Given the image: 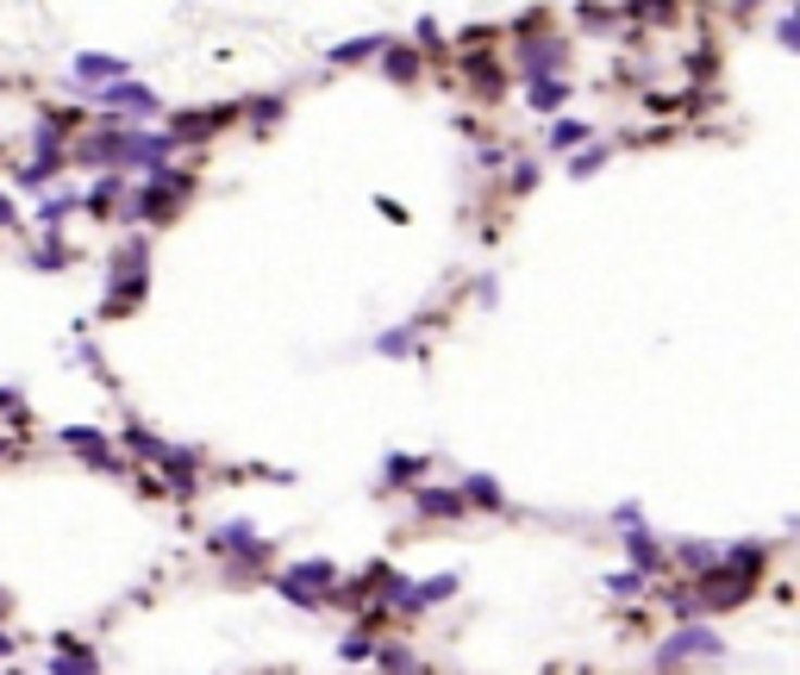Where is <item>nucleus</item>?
Returning <instances> with one entry per match:
<instances>
[{"label": "nucleus", "mask_w": 800, "mask_h": 675, "mask_svg": "<svg viewBox=\"0 0 800 675\" xmlns=\"http://www.w3.org/2000/svg\"><path fill=\"white\" fill-rule=\"evenodd\" d=\"M50 675H100V663H95V650H82V645H70V638H57Z\"/></svg>", "instance_id": "nucleus-9"}, {"label": "nucleus", "mask_w": 800, "mask_h": 675, "mask_svg": "<svg viewBox=\"0 0 800 675\" xmlns=\"http://www.w3.org/2000/svg\"><path fill=\"white\" fill-rule=\"evenodd\" d=\"M332 582H338V570H332V563L320 557V563H300V570H288L282 582H275V588H282L288 600H300V607H320Z\"/></svg>", "instance_id": "nucleus-3"}, {"label": "nucleus", "mask_w": 800, "mask_h": 675, "mask_svg": "<svg viewBox=\"0 0 800 675\" xmlns=\"http://www.w3.org/2000/svg\"><path fill=\"white\" fill-rule=\"evenodd\" d=\"M125 138H132V132H120V125H100L95 138L82 145V157H88V163H125Z\"/></svg>", "instance_id": "nucleus-8"}, {"label": "nucleus", "mask_w": 800, "mask_h": 675, "mask_svg": "<svg viewBox=\"0 0 800 675\" xmlns=\"http://www.w3.org/2000/svg\"><path fill=\"white\" fill-rule=\"evenodd\" d=\"M120 188H125L120 175H100L95 188H88V207H95V213H107V207H113V200H120Z\"/></svg>", "instance_id": "nucleus-19"}, {"label": "nucleus", "mask_w": 800, "mask_h": 675, "mask_svg": "<svg viewBox=\"0 0 800 675\" xmlns=\"http://www.w3.org/2000/svg\"><path fill=\"white\" fill-rule=\"evenodd\" d=\"M7 650H13V638H7V632H0V657H7Z\"/></svg>", "instance_id": "nucleus-31"}, {"label": "nucleus", "mask_w": 800, "mask_h": 675, "mask_svg": "<svg viewBox=\"0 0 800 675\" xmlns=\"http://www.w3.org/2000/svg\"><path fill=\"white\" fill-rule=\"evenodd\" d=\"M388 75H395V82H407V75H420V57H413L407 45H388Z\"/></svg>", "instance_id": "nucleus-20"}, {"label": "nucleus", "mask_w": 800, "mask_h": 675, "mask_svg": "<svg viewBox=\"0 0 800 675\" xmlns=\"http://www.w3.org/2000/svg\"><path fill=\"white\" fill-rule=\"evenodd\" d=\"M375 50H388V38H357V45H338V50H332V63H363V57H375Z\"/></svg>", "instance_id": "nucleus-18"}, {"label": "nucleus", "mask_w": 800, "mask_h": 675, "mask_svg": "<svg viewBox=\"0 0 800 675\" xmlns=\"http://www.w3.org/2000/svg\"><path fill=\"white\" fill-rule=\"evenodd\" d=\"M213 557H263V538H250V525H220L213 538H207Z\"/></svg>", "instance_id": "nucleus-6"}, {"label": "nucleus", "mask_w": 800, "mask_h": 675, "mask_svg": "<svg viewBox=\"0 0 800 675\" xmlns=\"http://www.w3.org/2000/svg\"><path fill=\"white\" fill-rule=\"evenodd\" d=\"M570 100V82H557V75H532V107L538 113H557Z\"/></svg>", "instance_id": "nucleus-14"}, {"label": "nucleus", "mask_w": 800, "mask_h": 675, "mask_svg": "<svg viewBox=\"0 0 800 675\" xmlns=\"http://www.w3.org/2000/svg\"><path fill=\"white\" fill-rule=\"evenodd\" d=\"M125 445L138 450V457H163V438H150L145 425H132V432H125Z\"/></svg>", "instance_id": "nucleus-25"}, {"label": "nucleus", "mask_w": 800, "mask_h": 675, "mask_svg": "<svg viewBox=\"0 0 800 675\" xmlns=\"http://www.w3.org/2000/svg\"><path fill=\"white\" fill-rule=\"evenodd\" d=\"M463 500H475V507H500V488L488 482V475H470V488H463Z\"/></svg>", "instance_id": "nucleus-24"}, {"label": "nucleus", "mask_w": 800, "mask_h": 675, "mask_svg": "<svg viewBox=\"0 0 800 675\" xmlns=\"http://www.w3.org/2000/svg\"><path fill=\"white\" fill-rule=\"evenodd\" d=\"M75 75H88V82L113 75V82H120V75H125V63H120V57H95V50H88V57H75Z\"/></svg>", "instance_id": "nucleus-16"}, {"label": "nucleus", "mask_w": 800, "mask_h": 675, "mask_svg": "<svg viewBox=\"0 0 800 675\" xmlns=\"http://www.w3.org/2000/svg\"><path fill=\"white\" fill-rule=\"evenodd\" d=\"M413 475H425V457H395V463H388V482H395V488H413Z\"/></svg>", "instance_id": "nucleus-21"}, {"label": "nucleus", "mask_w": 800, "mask_h": 675, "mask_svg": "<svg viewBox=\"0 0 800 675\" xmlns=\"http://www.w3.org/2000/svg\"><path fill=\"white\" fill-rule=\"evenodd\" d=\"M382 670H395V675H413V657H407V650H382Z\"/></svg>", "instance_id": "nucleus-28"}, {"label": "nucleus", "mask_w": 800, "mask_h": 675, "mask_svg": "<svg viewBox=\"0 0 800 675\" xmlns=\"http://www.w3.org/2000/svg\"><path fill=\"white\" fill-rule=\"evenodd\" d=\"M157 463H163V475H170V488H195V450H170L163 445V457H157Z\"/></svg>", "instance_id": "nucleus-13"}, {"label": "nucleus", "mask_w": 800, "mask_h": 675, "mask_svg": "<svg viewBox=\"0 0 800 675\" xmlns=\"http://www.w3.org/2000/svg\"><path fill=\"white\" fill-rule=\"evenodd\" d=\"M625 550H632L638 575H645V570H657V557H663V550H657V538H650L645 525H632V532H625Z\"/></svg>", "instance_id": "nucleus-15"}, {"label": "nucleus", "mask_w": 800, "mask_h": 675, "mask_svg": "<svg viewBox=\"0 0 800 675\" xmlns=\"http://www.w3.org/2000/svg\"><path fill=\"white\" fill-rule=\"evenodd\" d=\"M413 507H420V520H457V513H463V495H457V488H420Z\"/></svg>", "instance_id": "nucleus-10"}, {"label": "nucleus", "mask_w": 800, "mask_h": 675, "mask_svg": "<svg viewBox=\"0 0 800 675\" xmlns=\"http://www.w3.org/2000/svg\"><path fill=\"white\" fill-rule=\"evenodd\" d=\"M720 632H707V625H688V632H675L670 645L657 650V663H663V670H675V663H682V657H720Z\"/></svg>", "instance_id": "nucleus-4"}, {"label": "nucleus", "mask_w": 800, "mask_h": 675, "mask_svg": "<svg viewBox=\"0 0 800 675\" xmlns=\"http://www.w3.org/2000/svg\"><path fill=\"white\" fill-rule=\"evenodd\" d=\"M145 257H150L145 238H132V245L113 250V295H107V313H120V307H132V300L145 295V282H150Z\"/></svg>", "instance_id": "nucleus-2"}, {"label": "nucleus", "mask_w": 800, "mask_h": 675, "mask_svg": "<svg viewBox=\"0 0 800 675\" xmlns=\"http://www.w3.org/2000/svg\"><path fill=\"white\" fill-rule=\"evenodd\" d=\"M420 45H425V50H438V45H445V32H438L432 20H420Z\"/></svg>", "instance_id": "nucleus-29"}, {"label": "nucleus", "mask_w": 800, "mask_h": 675, "mask_svg": "<svg viewBox=\"0 0 800 675\" xmlns=\"http://www.w3.org/2000/svg\"><path fill=\"white\" fill-rule=\"evenodd\" d=\"M100 107H113V113H157V95H150L145 82H107Z\"/></svg>", "instance_id": "nucleus-5"}, {"label": "nucleus", "mask_w": 800, "mask_h": 675, "mask_svg": "<svg viewBox=\"0 0 800 675\" xmlns=\"http://www.w3.org/2000/svg\"><path fill=\"white\" fill-rule=\"evenodd\" d=\"M338 650H345V663H363V657H375V645H370V638H345Z\"/></svg>", "instance_id": "nucleus-27"}, {"label": "nucleus", "mask_w": 800, "mask_h": 675, "mask_svg": "<svg viewBox=\"0 0 800 675\" xmlns=\"http://www.w3.org/2000/svg\"><path fill=\"white\" fill-rule=\"evenodd\" d=\"M413 332H420V325H395L388 338H375V350H382V357H400V350H413Z\"/></svg>", "instance_id": "nucleus-23"}, {"label": "nucleus", "mask_w": 800, "mask_h": 675, "mask_svg": "<svg viewBox=\"0 0 800 675\" xmlns=\"http://www.w3.org/2000/svg\"><path fill=\"white\" fill-rule=\"evenodd\" d=\"M607 588H613V595H638V588H645V575H638V570H620V575H613V582H607Z\"/></svg>", "instance_id": "nucleus-26"}, {"label": "nucleus", "mask_w": 800, "mask_h": 675, "mask_svg": "<svg viewBox=\"0 0 800 675\" xmlns=\"http://www.w3.org/2000/svg\"><path fill=\"white\" fill-rule=\"evenodd\" d=\"M600 163H607V145H582V150L570 157V175H595Z\"/></svg>", "instance_id": "nucleus-22"}, {"label": "nucleus", "mask_w": 800, "mask_h": 675, "mask_svg": "<svg viewBox=\"0 0 800 675\" xmlns=\"http://www.w3.org/2000/svg\"><path fill=\"white\" fill-rule=\"evenodd\" d=\"M63 445L82 450L88 463H107V470H113V457H107V438H100L95 425H70V432H63Z\"/></svg>", "instance_id": "nucleus-12"}, {"label": "nucleus", "mask_w": 800, "mask_h": 675, "mask_svg": "<svg viewBox=\"0 0 800 675\" xmlns=\"http://www.w3.org/2000/svg\"><path fill=\"white\" fill-rule=\"evenodd\" d=\"M188 195H195V175L188 170H150V182L132 195V213L138 220H163L175 200H188Z\"/></svg>", "instance_id": "nucleus-1"}, {"label": "nucleus", "mask_w": 800, "mask_h": 675, "mask_svg": "<svg viewBox=\"0 0 800 675\" xmlns=\"http://www.w3.org/2000/svg\"><path fill=\"white\" fill-rule=\"evenodd\" d=\"M170 150H175L170 132H132V138H125V157H132V163H150V170H157Z\"/></svg>", "instance_id": "nucleus-7"}, {"label": "nucleus", "mask_w": 800, "mask_h": 675, "mask_svg": "<svg viewBox=\"0 0 800 675\" xmlns=\"http://www.w3.org/2000/svg\"><path fill=\"white\" fill-rule=\"evenodd\" d=\"M450 595H457V575H432V582H420V588H407L400 607H407V613H425L432 600H450Z\"/></svg>", "instance_id": "nucleus-11"}, {"label": "nucleus", "mask_w": 800, "mask_h": 675, "mask_svg": "<svg viewBox=\"0 0 800 675\" xmlns=\"http://www.w3.org/2000/svg\"><path fill=\"white\" fill-rule=\"evenodd\" d=\"M575 145H588V125H582V120H557V125H550V150H575Z\"/></svg>", "instance_id": "nucleus-17"}, {"label": "nucleus", "mask_w": 800, "mask_h": 675, "mask_svg": "<svg viewBox=\"0 0 800 675\" xmlns=\"http://www.w3.org/2000/svg\"><path fill=\"white\" fill-rule=\"evenodd\" d=\"M13 220H20V213H13V200L0 195V225H13Z\"/></svg>", "instance_id": "nucleus-30"}]
</instances>
